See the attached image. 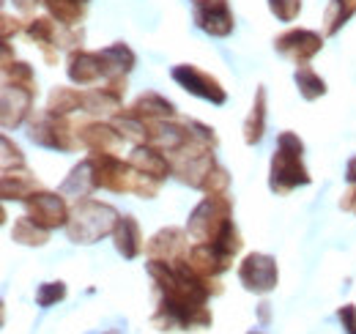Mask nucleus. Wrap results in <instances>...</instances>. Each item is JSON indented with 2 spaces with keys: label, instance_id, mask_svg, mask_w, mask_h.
Here are the masks:
<instances>
[{
  "label": "nucleus",
  "instance_id": "nucleus-17",
  "mask_svg": "<svg viewBox=\"0 0 356 334\" xmlns=\"http://www.w3.org/2000/svg\"><path fill=\"white\" fill-rule=\"evenodd\" d=\"M36 189H39V181H36V175L25 165L3 170V178H0L3 200H25V198L33 195Z\"/></svg>",
  "mask_w": 356,
  "mask_h": 334
},
{
  "label": "nucleus",
  "instance_id": "nucleus-12",
  "mask_svg": "<svg viewBox=\"0 0 356 334\" xmlns=\"http://www.w3.org/2000/svg\"><path fill=\"white\" fill-rule=\"evenodd\" d=\"M189 233L186 230H181V228H162L148 244H145V252H148V257H156V260H168V263H173V260H181V257H186L189 255Z\"/></svg>",
  "mask_w": 356,
  "mask_h": 334
},
{
  "label": "nucleus",
  "instance_id": "nucleus-8",
  "mask_svg": "<svg viewBox=\"0 0 356 334\" xmlns=\"http://www.w3.org/2000/svg\"><path fill=\"white\" fill-rule=\"evenodd\" d=\"M170 77H173L184 90H189L192 96H197V99H206V102H211V104H225V102H227V93H225V88L220 85V80L211 77L209 72L197 69V66L181 63V66H176V69L170 72Z\"/></svg>",
  "mask_w": 356,
  "mask_h": 334
},
{
  "label": "nucleus",
  "instance_id": "nucleus-41",
  "mask_svg": "<svg viewBox=\"0 0 356 334\" xmlns=\"http://www.w3.org/2000/svg\"><path fill=\"white\" fill-rule=\"evenodd\" d=\"M250 334H264V332H250Z\"/></svg>",
  "mask_w": 356,
  "mask_h": 334
},
{
  "label": "nucleus",
  "instance_id": "nucleus-30",
  "mask_svg": "<svg viewBox=\"0 0 356 334\" xmlns=\"http://www.w3.org/2000/svg\"><path fill=\"white\" fill-rule=\"evenodd\" d=\"M3 83L19 85V88H28V90L39 93V83H36V74H33L31 63H22V61H14V63L3 66Z\"/></svg>",
  "mask_w": 356,
  "mask_h": 334
},
{
  "label": "nucleus",
  "instance_id": "nucleus-32",
  "mask_svg": "<svg viewBox=\"0 0 356 334\" xmlns=\"http://www.w3.org/2000/svg\"><path fill=\"white\" fill-rule=\"evenodd\" d=\"M268 8L280 22H293L302 11V0H268Z\"/></svg>",
  "mask_w": 356,
  "mask_h": 334
},
{
  "label": "nucleus",
  "instance_id": "nucleus-20",
  "mask_svg": "<svg viewBox=\"0 0 356 334\" xmlns=\"http://www.w3.org/2000/svg\"><path fill=\"white\" fill-rule=\"evenodd\" d=\"M186 260H189V266H192L197 274H203V277H209V280H211V277H220L222 271L230 269V263H227L211 244H192Z\"/></svg>",
  "mask_w": 356,
  "mask_h": 334
},
{
  "label": "nucleus",
  "instance_id": "nucleus-21",
  "mask_svg": "<svg viewBox=\"0 0 356 334\" xmlns=\"http://www.w3.org/2000/svg\"><path fill=\"white\" fill-rule=\"evenodd\" d=\"M113 241H115V250L121 252L127 260H134L140 252H143V233H140V225L134 216H121L115 230H113Z\"/></svg>",
  "mask_w": 356,
  "mask_h": 334
},
{
  "label": "nucleus",
  "instance_id": "nucleus-23",
  "mask_svg": "<svg viewBox=\"0 0 356 334\" xmlns=\"http://www.w3.org/2000/svg\"><path fill=\"white\" fill-rule=\"evenodd\" d=\"M264 132H266V88L261 85L255 90V102H252V110L244 121V143L247 145H258L264 140Z\"/></svg>",
  "mask_w": 356,
  "mask_h": 334
},
{
  "label": "nucleus",
  "instance_id": "nucleus-25",
  "mask_svg": "<svg viewBox=\"0 0 356 334\" xmlns=\"http://www.w3.org/2000/svg\"><path fill=\"white\" fill-rule=\"evenodd\" d=\"M86 110V93L74 90V88H55L47 99V110L55 116H69L74 110Z\"/></svg>",
  "mask_w": 356,
  "mask_h": 334
},
{
  "label": "nucleus",
  "instance_id": "nucleus-26",
  "mask_svg": "<svg viewBox=\"0 0 356 334\" xmlns=\"http://www.w3.org/2000/svg\"><path fill=\"white\" fill-rule=\"evenodd\" d=\"M356 14V0H329V8L323 14V28L326 36L340 33V28Z\"/></svg>",
  "mask_w": 356,
  "mask_h": 334
},
{
  "label": "nucleus",
  "instance_id": "nucleus-37",
  "mask_svg": "<svg viewBox=\"0 0 356 334\" xmlns=\"http://www.w3.org/2000/svg\"><path fill=\"white\" fill-rule=\"evenodd\" d=\"M337 318H340V324H343L346 334H356V304L340 307V310H337Z\"/></svg>",
  "mask_w": 356,
  "mask_h": 334
},
{
  "label": "nucleus",
  "instance_id": "nucleus-6",
  "mask_svg": "<svg viewBox=\"0 0 356 334\" xmlns=\"http://www.w3.org/2000/svg\"><path fill=\"white\" fill-rule=\"evenodd\" d=\"M238 283L250 293H271L280 283L277 260L264 252H250L238 266Z\"/></svg>",
  "mask_w": 356,
  "mask_h": 334
},
{
  "label": "nucleus",
  "instance_id": "nucleus-18",
  "mask_svg": "<svg viewBox=\"0 0 356 334\" xmlns=\"http://www.w3.org/2000/svg\"><path fill=\"white\" fill-rule=\"evenodd\" d=\"M129 113L137 116L140 121H170V118L176 116V107H173V102H168L165 96L148 90V93H140V96L134 99Z\"/></svg>",
  "mask_w": 356,
  "mask_h": 334
},
{
  "label": "nucleus",
  "instance_id": "nucleus-35",
  "mask_svg": "<svg viewBox=\"0 0 356 334\" xmlns=\"http://www.w3.org/2000/svg\"><path fill=\"white\" fill-rule=\"evenodd\" d=\"M186 129H189L192 140H197V143H203V145L217 148V134H214V129H211V126L200 124V121H186Z\"/></svg>",
  "mask_w": 356,
  "mask_h": 334
},
{
  "label": "nucleus",
  "instance_id": "nucleus-38",
  "mask_svg": "<svg viewBox=\"0 0 356 334\" xmlns=\"http://www.w3.org/2000/svg\"><path fill=\"white\" fill-rule=\"evenodd\" d=\"M11 33H14V36L19 33V19H11L8 14H3V42H8Z\"/></svg>",
  "mask_w": 356,
  "mask_h": 334
},
{
  "label": "nucleus",
  "instance_id": "nucleus-9",
  "mask_svg": "<svg viewBox=\"0 0 356 334\" xmlns=\"http://www.w3.org/2000/svg\"><path fill=\"white\" fill-rule=\"evenodd\" d=\"M321 47H323V36L307 28H291L274 39V49L293 63H307L321 52Z\"/></svg>",
  "mask_w": 356,
  "mask_h": 334
},
{
  "label": "nucleus",
  "instance_id": "nucleus-5",
  "mask_svg": "<svg viewBox=\"0 0 356 334\" xmlns=\"http://www.w3.org/2000/svg\"><path fill=\"white\" fill-rule=\"evenodd\" d=\"M31 140L42 148L49 151H74L80 145V134H74V129L69 126L66 116H55V113H36L31 118Z\"/></svg>",
  "mask_w": 356,
  "mask_h": 334
},
{
  "label": "nucleus",
  "instance_id": "nucleus-43",
  "mask_svg": "<svg viewBox=\"0 0 356 334\" xmlns=\"http://www.w3.org/2000/svg\"><path fill=\"white\" fill-rule=\"evenodd\" d=\"M83 3H88V0H83Z\"/></svg>",
  "mask_w": 356,
  "mask_h": 334
},
{
  "label": "nucleus",
  "instance_id": "nucleus-10",
  "mask_svg": "<svg viewBox=\"0 0 356 334\" xmlns=\"http://www.w3.org/2000/svg\"><path fill=\"white\" fill-rule=\"evenodd\" d=\"M195 25L214 39H225L233 33L236 19L227 0H195Z\"/></svg>",
  "mask_w": 356,
  "mask_h": 334
},
{
  "label": "nucleus",
  "instance_id": "nucleus-3",
  "mask_svg": "<svg viewBox=\"0 0 356 334\" xmlns=\"http://www.w3.org/2000/svg\"><path fill=\"white\" fill-rule=\"evenodd\" d=\"M233 203L227 195H206L189 214L186 222V233L195 244H209L217 239V233L225 228V222H230L233 216Z\"/></svg>",
  "mask_w": 356,
  "mask_h": 334
},
{
  "label": "nucleus",
  "instance_id": "nucleus-7",
  "mask_svg": "<svg viewBox=\"0 0 356 334\" xmlns=\"http://www.w3.org/2000/svg\"><path fill=\"white\" fill-rule=\"evenodd\" d=\"M22 203H25V209H28V216L36 219L47 230H55V228H66V225H69L72 211H69V206H66V200H63L60 192L36 189V192L28 195Z\"/></svg>",
  "mask_w": 356,
  "mask_h": 334
},
{
  "label": "nucleus",
  "instance_id": "nucleus-4",
  "mask_svg": "<svg viewBox=\"0 0 356 334\" xmlns=\"http://www.w3.org/2000/svg\"><path fill=\"white\" fill-rule=\"evenodd\" d=\"M173 175H176L181 184L192 186V189H200L206 186L209 175L214 173L217 159H214V148L211 145H203L197 140H189L181 151L173 154Z\"/></svg>",
  "mask_w": 356,
  "mask_h": 334
},
{
  "label": "nucleus",
  "instance_id": "nucleus-19",
  "mask_svg": "<svg viewBox=\"0 0 356 334\" xmlns=\"http://www.w3.org/2000/svg\"><path fill=\"white\" fill-rule=\"evenodd\" d=\"M99 58H102V66H104V80H110V77H127L134 69V63H137L134 52L124 42L110 44V47L99 49Z\"/></svg>",
  "mask_w": 356,
  "mask_h": 334
},
{
  "label": "nucleus",
  "instance_id": "nucleus-2",
  "mask_svg": "<svg viewBox=\"0 0 356 334\" xmlns=\"http://www.w3.org/2000/svg\"><path fill=\"white\" fill-rule=\"evenodd\" d=\"M118 219H121V214L110 203H99V200L86 198V200H77V206L72 209L66 236L74 244H96L115 230Z\"/></svg>",
  "mask_w": 356,
  "mask_h": 334
},
{
  "label": "nucleus",
  "instance_id": "nucleus-16",
  "mask_svg": "<svg viewBox=\"0 0 356 334\" xmlns=\"http://www.w3.org/2000/svg\"><path fill=\"white\" fill-rule=\"evenodd\" d=\"M129 165L134 170H140V173H145V175H151V178H159V181L173 175V162L168 159V154L154 148V145H148V143L134 148L132 157H129Z\"/></svg>",
  "mask_w": 356,
  "mask_h": 334
},
{
  "label": "nucleus",
  "instance_id": "nucleus-15",
  "mask_svg": "<svg viewBox=\"0 0 356 334\" xmlns=\"http://www.w3.org/2000/svg\"><path fill=\"white\" fill-rule=\"evenodd\" d=\"M66 74H69L72 83L77 85H93L104 80V66H102L99 52H88V49L72 52L69 63H66Z\"/></svg>",
  "mask_w": 356,
  "mask_h": 334
},
{
  "label": "nucleus",
  "instance_id": "nucleus-33",
  "mask_svg": "<svg viewBox=\"0 0 356 334\" xmlns=\"http://www.w3.org/2000/svg\"><path fill=\"white\" fill-rule=\"evenodd\" d=\"M227 186H230V175H227V170L222 165L214 167V173L209 175V181H206V186H203V192L206 195H225L227 192Z\"/></svg>",
  "mask_w": 356,
  "mask_h": 334
},
{
  "label": "nucleus",
  "instance_id": "nucleus-14",
  "mask_svg": "<svg viewBox=\"0 0 356 334\" xmlns=\"http://www.w3.org/2000/svg\"><path fill=\"white\" fill-rule=\"evenodd\" d=\"M80 143L93 154H118L124 137L113 124L93 121V124H86L80 129Z\"/></svg>",
  "mask_w": 356,
  "mask_h": 334
},
{
  "label": "nucleus",
  "instance_id": "nucleus-31",
  "mask_svg": "<svg viewBox=\"0 0 356 334\" xmlns=\"http://www.w3.org/2000/svg\"><path fill=\"white\" fill-rule=\"evenodd\" d=\"M63 299H66V285L60 280L58 283H44V285L36 288V304L39 307H52V304H58Z\"/></svg>",
  "mask_w": 356,
  "mask_h": 334
},
{
  "label": "nucleus",
  "instance_id": "nucleus-24",
  "mask_svg": "<svg viewBox=\"0 0 356 334\" xmlns=\"http://www.w3.org/2000/svg\"><path fill=\"white\" fill-rule=\"evenodd\" d=\"M11 239L17 244H22V247H44L47 241H49V230L42 228L31 216H19L14 222V228H11Z\"/></svg>",
  "mask_w": 356,
  "mask_h": 334
},
{
  "label": "nucleus",
  "instance_id": "nucleus-27",
  "mask_svg": "<svg viewBox=\"0 0 356 334\" xmlns=\"http://www.w3.org/2000/svg\"><path fill=\"white\" fill-rule=\"evenodd\" d=\"M44 6L52 19H58L60 25H69V28H74L86 14L83 0H44Z\"/></svg>",
  "mask_w": 356,
  "mask_h": 334
},
{
  "label": "nucleus",
  "instance_id": "nucleus-34",
  "mask_svg": "<svg viewBox=\"0 0 356 334\" xmlns=\"http://www.w3.org/2000/svg\"><path fill=\"white\" fill-rule=\"evenodd\" d=\"M346 181H348V192L343 195V200H340V209L343 211H354L356 214V157L348 162L346 167Z\"/></svg>",
  "mask_w": 356,
  "mask_h": 334
},
{
  "label": "nucleus",
  "instance_id": "nucleus-13",
  "mask_svg": "<svg viewBox=\"0 0 356 334\" xmlns=\"http://www.w3.org/2000/svg\"><path fill=\"white\" fill-rule=\"evenodd\" d=\"M145 124H148V145H154L165 154H176L192 140L186 124L181 126L173 121H145Z\"/></svg>",
  "mask_w": 356,
  "mask_h": 334
},
{
  "label": "nucleus",
  "instance_id": "nucleus-39",
  "mask_svg": "<svg viewBox=\"0 0 356 334\" xmlns=\"http://www.w3.org/2000/svg\"><path fill=\"white\" fill-rule=\"evenodd\" d=\"M258 321H261V326H268V321H271V304L268 301L258 304Z\"/></svg>",
  "mask_w": 356,
  "mask_h": 334
},
{
  "label": "nucleus",
  "instance_id": "nucleus-36",
  "mask_svg": "<svg viewBox=\"0 0 356 334\" xmlns=\"http://www.w3.org/2000/svg\"><path fill=\"white\" fill-rule=\"evenodd\" d=\"M3 170H8V167H19L25 165V157H22V151H19V145H14L8 137H3Z\"/></svg>",
  "mask_w": 356,
  "mask_h": 334
},
{
  "label": "nucleus",
  "instance_id": "nucleus-28",
  "mask_svg": "<svg viewBox=\"0 0 356 334\" xmlns=\"http://www.w3.org/2000/svg\"><path fill=\"white\" fill-rule=\"evenodd\" d=\"M293 80H296V88H299V93H302V99H305V102H315V99H321V96L326 93V83H323V77H321V74H315L307 63H299V66H296Z\"/></svg>",
  "mask_w": 356,
  "mask_h": 334
},
{
  "label": "nucleus",
  "instance_id": "nucleus-22",
  "mask_svg": "<svg viewBox=\"0 0 356 334\" xmlns=\"http://www.w3.org/2000/svg\"><path fill=\"white\" fill-rule=\"evenodd\" d=\"M93 189H96V178H93L90 159H83L80 165L69 173V178L60 184V195L63 198H74V200H86Z\"/></svg>",
  "mask_w": 356,
  "mask_h": 334
},
{
  "label": "nucleus",
  "instance_id": "nucleus-29",
  "mask_svg": "<svg viewBox=\"0 0 356 334\" xmlns=\"http://www.w3.org/2000/svg\"><path fill=\"white\" fill-rule=\"evenodd\" d=\"M58 28H60V25H58L52 17H36V19L28 22L25 33H28V39H33L42 49H49V47H55Z\"/></svg>",
  "mask_w": 356,
  "mask_h": 334
},
{
  "label": "nucleus",
  "instance_id": "nucleus-42",
  "mask_svg": "<svg viewBox=\"0 0 356 334\" xmlns=\"http://www.w3.org/2000/svg\"><path fill=\"white\" fill-rule=\"evenodd\" d=\"M104 334H113V332H104Z\"/></svg>",
  "mask_w": 356,
  "mask_h": 334
},
{
  "label": "nucleus",
  "instance_id": "nucleus-1",
  "mask_svg": "<svg viewBox=\"0 0 356 334\" xmlns=\"http://www.w3.org/2000/svg\"><path fill=\"white\" fill-rule=\"evenodd\" d=\"M305 143L293 132H282L277 137V148L271 157V170H268V189L274 195H288L296 186H307L312 178L307 167L302 162Z\"/></svg>",
  "mask_w": 356,
  "mask_h": 334
},
{
  "label": "nucleus",
  "instance_id": "nucleus-11",
  "mask_svg": "<svg viewBox=\"0 0 356 334\" xmlns=\"http://www.w3.org/2000/svg\"><path fill=\"white\" fill-rule=\"evenodd\" d=\"M33 99H36L33 90L3 83V110H0L3 129H17V126L25 124V118L33 110Z\"/></svg>",
  "mask_w": 356,
  "mask_h": 334
},
{
  "label": "nucleus",
  "instance_id": "nucleus-40",
  "mask_svg": "<svg viewBox=\"0 0 356 334\" xmlns=\"http://www.w3.org/2000/svg\"><path fill=\"white\" fill-rule=\"evenodd\" d=\"M39 3H44V0H14V6L22 11V14H31V11H36V6Z\"/></svg>",
  "mask_w": 356,
  "mask_h": 334
}]
</instances>
